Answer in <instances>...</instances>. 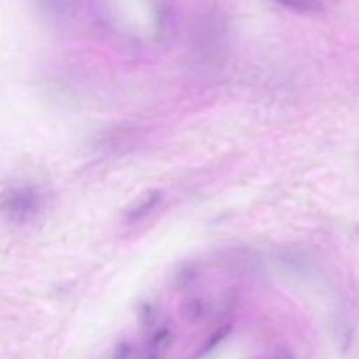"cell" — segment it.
<instances>
[{
  "mask_svg": "<svg viewBox=\"0 0 359 359\" xmlns=\"http://www.w3.org/2000/svg\"><path fill=\"white\" fill-rule=\"evenodd\" d=\"M276 4L296 11V13H304V14H313L323 11V3L320 0H272Z\"/></svg>",
  "mask_w": 359,
  "mask_h": 359,
  "instance_id": "6",
  "label": "cell"
},
{
  "mask_svg": "<svg viewBox=\"0 0 359 359\" xmlns=\"http://www.w3.org/2000/svg\"><path fill=\"white\" fill-rule=\"evenodd\" d=\"M163 198H164V194L158 189L147 192L142 199H139L136 202V205H133L129 209V212L126 215V222L136 223V222L146 219L161 203Z\"/></svg>",
  "mask_w": 359,
  "mask_h": 359,
  "instance_id": "3",
  "label": "cell"
},
{
  "mask_svg": "<svg viewBox=\"0 0 359 359\" xmlns=\"http://www.w3.org/2000/svg\"><path fill=\"white\" fill-rule=\"evenodd\" d=\"M3 213L13 223L32 220L41 209V195L32 187L11 188L3 195Z\"/></svg>",
  "mask_w": 359,
  "mask_h": 359,
  "instance_id": "1",
  "label": "cell"
},
{
  "mask_svg": "<svg viewBox=\"0 0 359 359\" xmlns=\"http://www.w3.org/2000/svg\"><path fill=\"white\" fill-rule=\"evenodd\" d=\"M41 8L53 15V17H65L69 13L74 11L79 0H36Z\"/></svg>",
  "mask_w": 359,
  "mask_h": 359,
  "instance_id": "4",
  "label": "cell"
},
{
  "mask_svg": "<svg viewBox=\"0 0 359 359\" xmlns=\"http://www.w3.org/2000/svg\"><path fill=\"white\" fill-rule=\"evenodd\" d=\"M273 359H293V356H292V353H290L289 351H286V349H279V351L275 353Z\"/></svg>",
  "mask_w": 359,
  "mask_h": 359,
  "instance_id": "9",
  "label": "cell"
},
{
  "mask_svg": "<svg viewBox=\"0 0 359 359\" xmlns=\"http://www.w3.org/2000/svg\"><path fill=\"white\" fill-rule=\"evenodd\" d=\"M172 341L174 335L170 328L157 330L147 341L143 359H165Z\"/></svg>",
  "mask_w": 359,
  "mask_h": 359,
  "instance_id": "2",
  "label": "cell"
},
{
  "mask_svg": "<svg viewBox=\"0 0 359 359\" xmlns=\"http://www.w3.org/2000/svg\"><path fill=\"white\" fill-rule=\"evenodd\" d=\"M230 332V327L229 325H226V327H222V328H219V330H216L215 331V334L208 339V342L205 344V348H203V352H208V351H210L213 346H216L219 342H222L224 338H226V335Z\"/></svg>",
  "mask_w": 359,
  "mask_h": 359,
  "instance_id": "8",
  "label": "cell"
},
{
  "mask_svg": "<svg viewBox=\"0 0 359 359\" xmlns=\"http://www.w3.org/2000/svg\"><path fill=\"white\" fill-rule=\"evenodd\" d=\"M133 356H135L133 346L129 342L122 341V342L116 344L109 359H133Z\"/></svg>",
  "mask_w": 359,
  "mask_h": 359,
  "instance_id": "7",
  "label": "cell"
},
{
  "mask_svg": "<svg viewBox=\"0 0 359 359\" xmlns=\"http://www.w3.org/2000/svg\"><path fill=\"white\" fill-rule=\"evenodd\" d=\"M181 316L185 321H199L201 318H203L205 311H206V304L201 297H192L185 300L181 307H180Z\"/></svg>",
  "mask_w": 359,
  "mask_h": 359,
  "instance_id": "5",
  "label": "cell"
}]
</instances>
